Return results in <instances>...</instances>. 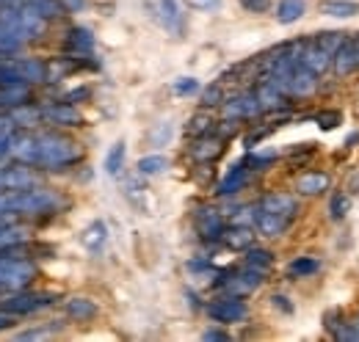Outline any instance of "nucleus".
Masks as SVG:
<instances>
[{"label": "nucleus", "instance_id": "b1692460", "mask_svg": "<svg viewBox=\"0 0 359 342\" xmlns=\"http://www.w3.org/2000/svg\"><path fill=\"white\" fill-rule=\"evenodd\" d=\"M271 265H273V254L269 249H246V268L252 271H260V273H269Z\"/></svg>", "mask_w": 359, "mask_h": 342}, {"label": "nucleus", "instance_id": "e433bc0d", "mask_svg": "<svg viewBox=\"0 0 359 342\" xmlns=\"http://www.w3.org/2000/svg\"><path fill=\"white\" fill-rule=\"evenodd\" d=\"M271 0H241V6L246 8V11H252V14H263L266 8H269Z\"/></svg>", "mask_w": 359, "mask_h": 342}, {"label": "nucleus", "instance_id": "f8f14e48", "mask_svg": "<svg viewBox=\"0 0 359 342\" xmlns=\"http://www.w3.org/2000/svg\"><path fill=\"white\" fill-rule=\"evenodd\" d=\"M36 185V174L28 166H3L0 169V191H17Z\"/></svg>", "mask_w": 359, "mask_h": 342}, {"label": "nucleus", "instance_id": "58836bf2", "mask_svg": "<svg viewBox=\"0 0 359 342\" xmlns=\"http://www.w3.org/2000/svg\"><path fill=\"white\" fill-rule=\"evenodd\" d=\"M205 340H229V334H224V331H216V329H213V331H205Z\"/></svg>", "mask_w": 359, "mask_h": 342}, {"label": "nucleus", "instance_id": "7c9ffc66", "mask_svg": "<svg viewBox=\"0 0 359 342\" xmlns=\"http://www.w3.org/2000/svg\"><path fill=\"white\" fill-rule=\"evenodd\" d=\"M318 268H320L318 259H313V256H299V259H293V262L287 265V273H290V276H310Z\"/></svg>", "mask_w": 359, "mask_h": 342}, {"label": "nucleus", "instance_id": "9d476101", "mask_svg": "<svg viewBox=\"0 0 359 342\" xmlns=\"http://www.w3.org/2000/svg\"><path fill=\"white\" fill-rule=\"evenodd\" d=\"M257 210L271 213V215H276V218H282V221H287V224H293V218L299 213V202H296L293 196H287V193H269V196L257 205Z\"/></svg>", "mask_w": 359, "mask_h": 342}, {"label": "nucleus", "instance_id": "2eb2a0df", "mask_svg": "<svg viewBox=\"0 0 359 342\" xmlns=\"http://www.w3.org/2000/svg\"><path fill=\"white\" fill-rule=\"evenodd\" d=\"M334 69H337V75H348V72H354L359 67V53H357V39H348L346 36V42L337 47V53H334Z\"/></svg>", "mask_w": 359, "mask_h": 342}, {"label": "nucleus", "instance_id": "c756f323", "mask_svg": "<svg viewBox=\"0 0 359 342\" xmlns=\"http://www.w3.org/2000/svg\"><path fill=\"white\" fill-rule=\"evenodd\" d=\"M31 8H36L45 20H53V17H61L67 8L61 6V0H28Z\"/></svg>", "mask_w": 359, "mask_h": 342}, {"label": "nucleus", "instance_id": "cd10ccee", "mask_svg": "<svg viewBox=\"0 0 359 342\" xmlns=\"http://www.w3.org/2000/svg\"><path fill=\"white\" fill-rule=\"evenodd\" d=\"M22 240H25V229L11 226V224L0 226V252H3V249H11V246H20Z\"/></svg>", "mask_w": 359, "mask_h": 342}, {"label": "nucleus", "instance_id": "a211bd4d", "mask_svg": "<svg viewBox=\"0 0 359 342\" xmlns=\"http://www.w3.org/2000/svg\"><path fill=\"white\" fill-rule=\"evenodd\" d=\"M296 188L304 196H318V193H323L329 188V174H323V171H307V174L299 177Z\"/></svg>", "mask_w": 359, "mask_h": 342}, {"label": "nucleus", "instance_id": "4468645a", "mask_svg": "<svg viewBox=\"0 0 359 342\" xmlns=\"http://www.w3.org/2000/svg\"><path fill=\"white\" fill-rule=\"evenodd\" d=\"M224 114L229 119H249V116H255V114H260V105H257V97H255V91H249V94H241V97H232L229 102L224 105Z\"/></svg>", "mask_w": 359, "mask_h": 342}, {"label": "nucleus", "instance_id": "6ab92c4d", "mask_svg": "<svg viewBox=\"0 0 359 342\" xmlns=\"http://www.w3.org/2000/svg\"><path fill=\"white\" fill-rule=\"evenodd\" d=\"M22 81L25 83H39V81H47V64L45 61H36V58H25V61H14Z\"/></svg>", "mask_w": 359, "mask_h": 342}, {"label": "nucleus", "instance_id": "f3484780", "mask_svg": "<svg viewBox=\"0 0 359 342\" xmlns=\"http://www.w3.org/2000/svg\"><path fill=\"white\" fill-rule=\"evenodd\" d=\"M64 44H67V50L72 55H86V53H91V47H94V36H91L89 28H69Z\"/></svg>", "mask_w": 359, "mask_h": 342}, {"label": "nucleus", "instance_id": "bb28decb", "mask_svg": "<svg viewBox=\"0 0 359 342\" xmlns=\"http://www.w3.org/2000/svg\"><path fill=\"white\" fill-rule=\"evenodd\" d=\"M122 163H125V141H116V144L111 146L108 158H105V171H108L111 177H116V174L122 171Z\"/></svg>", "mask_w": 359, "mask_h": 342}, {"label": "nucleus", "instance_id": "473e14b6", "mask_svg": "<svg viewBox=\"0 0 359 342\" xmlns=\"http://www.w3.org/2000/svg\"><path fill=\"white\" fill-rule=\"evenodd\" d=\"M210 130H213V122H210L208 116H194L191 125H188V132H191V135H205V132H210Z\"/></svg>", "mask_w": 359, "mask_h": 342}, {"label": "nucleus", "instance_id": "dca6fc26", "mask_svg": "<svg viewBox=\"0 0 359 342\" xmlns=\"http://www.w3.org/2000/svg\"><path fill=\"white\" fill-rule=\"evenodd\" d=\"M255 97H257V105H260V111H282V108H285V100H287V94H282L276 86L271 83L269 78H266L263 83L257 86Z\"/></svg>", "mask_w": 359, "mask_h": 342}, {"label": "nucleus", "instance_id": "1a4fd4ad", "mask_svg": "<svg viewBox=\"0 0 359 342\" xmlns=\"http://www.w3.org/2000/svg\"><path fill=\"white\" fill-rule=\"evenodd\" d=\"M194 221H196V232H199L202 240H222L226 226L219 210H213V207H199L196 215H194Z\"/></svg>", "mask_w": 359, "mask_h": 342}, {"label": "nucleus", "instance_id": "c9c22d12", "mask_svg": "<svg viewBox=\"0 0 359 342\" xmlns=\"http://www.w3.org/2000/svg\"><path fill=\"white\" fill-rule=\"evenodd\" d=\"M175 91L177 94H194V91H199V81H194V78H182L175 83Z\"/></svg>", "mask_w": 359, "mask_h": 342}, {"label": "nucleus", "instance_id": "a19ab883", "mask_svg": "<svg viewBox=\"0 0 359 342\" xmlns=\"http://www.w3.org/2000/svg\"><path fill=\"white\" fill-rule=\"evenodd\" d=\"M61 6L69 8V11H75V8H83V0H61Z\"/></svg>", "mask_w": 359, "mask_h": 342}, {"label": "nucleus", "instance_id": "37998d69", "mask_svg": "<svg viewBox=\"0 0 359 342\" xmlns=\"http://www.w3.org/2000/svg\"><path fill=\"white\" fill-rule=\"evenodd\" d=\"M357 53H359V39H357Z\"/></svg>", "mask_w": 359, "mask_h": 342}, {"label": "nucleus", "instance_id": "79ce46f5", "mask_svg": "<svg viewBox=\"0 0 359 342\" xmlns=\"http://www.w3.org/2000/svg\"><path fill=\"white\" fill-rule=\"evenodd\" d=\"M354 326H357V329H359V317H357V323H354ZM357 334H359V331H357Z\"/></svg>", "mask_w": 359, "mask_h": 342}, {"label": "nucleus", "instance_id": "f03ea898", "mask_svg": "<svg viewBox=\"0 0 359 342\" xmlns=\"http://www.w3.org/2000/svg\"><path fill=\"white\" fill-rule=\"evenodd\" d=\"M81 160V146L61 135V132H45L36 135V166L45 169H67Z\"/></svg>", "mask_w": 359, "mask_h": 342}, {"label": "nucleus", "instance_id": "412c9836", "mask_svg": "<svg viewBox=\"0 0 359 342\" xmlns=\"http://www.w3.org/2000/svg\"><path fill=\"white\" fill-rule=\"evenodd\" d=\"M304 11H307L304 0H282V3L276 6V20H279L282 25H290V22H299V20L304 17Z\"/></svg>", "mask_w": 359, "mask_h": 342}, {"label": "nucleus", "instance_id": "f257e3e1", "mask_svg": "<svg viewBox=\"0 0 359 342\" xmlns=\"http://www.w3.org/2000/svg\"><path fill=\"white\" fill-rule=\"evenodd\" d=\"M67 207V199L50 188H17L0 191V215H39L58 213Z\"/></svg>", "mask_w": 359, "mask_h": 342}, {"label": "nucleus", "instance_id": "ddd939ff", "mask_svg": "<svg viewBox=\"0 0 359 342\" xmlns=\"http://www.w3.org/2000/svg\"><path fill=\"white\" fill-rule=\"evenodd\" d=\"M224 152V135H210V132H205V135H196V144L191 146V155L196 158V160H216L219 155Z\"/></svg>", "mask_w": 359, "mask_h": 342}, {"label": "nucleus", "instance_id": "f704fd0d", "mask_svg": "<svg viewBox=\"0 0 359 342\" xmlns=\"http://www.w3.org/2000/svg\"><path fill=\"white\" fill-rule=\"evenodd\" d=\"M222 100H224V86L222 83H213L205 91V105H219Z\"/></svg>", "mask_w": 359, "mask_h": 342}, {"label": "nucleus", "instance_id": "4c0bfd02", "mask_svg": "<svg viewBox=\"0 0 359 342\" xmlns=\"http://www.w3.org/2000/svg\"><path fill=\"white\" fill-rule=\"evenodd\" d=\"M222 0H188L191 8H219Z\"/></svg>", "mask_w": 359, "mask_h": 342}, {"label": "nucleus", "instance_id": "6e6552de", "mask_svg": "<svg viewBox=\"0 0 359 342\" xmlns=\"http://www.w3.org/2000/svg\"><path fill=\"white\" fill-rule=\"evenodd\" d=\"M208 315H210L213 320H219V323H241V320L249 315V309H246V303L241 301V296H226V299L213 301V303L208 306Z\"/></svg>", "mask_w": 359, "mask_h": 342}, {"label": "nucleus", "instance_id": "5701e85b", "mask_svg": "<svg viewBox=\"0 0 359 342\" xmlns=\"http://www.w3.org/2000/svg\"><path fill=\"white\" fill-rule=\"evenodd\" d=\"M222 240H224L229 249H249L255 243V235H252L249 226H232V229H224Z\"/></svg>", "mask_w": 359, "mask_h": 342}, {"label": "nucleus", "instance_id": "20e7f679", "mask_svg": "<svg viewBox=\"0 0 359 342\" xmlns=\"http://www.w3.org/2000/svg\"><path fill=\"white\" fill-rule=\"evenodd\" d=\"M144 11L155 25H161L172 36H180L182 28H185V20H182L177 0H144Z\"/></svg>", "mask_w": 359, "mask_h": 342}, {"label": "nucleus", "instance_id": "2f4dec72", "mask_svg": "<svg viewBox=\"0 0 359 342\" xmlns=\"http://www.w3.org/2000/svg\"><path fill=\"white\" fill-rule=\"evenodd\" d=\"M329 213H332V218H334V221H343L346 215L351 213V199H348V196H343V193H337V196L332 199Z\"/></svg>", "mask_w": 359, "mask_h": 342}, {"label": "nucleus", "instance_id": "72a5a7b5", "mask_svg": "<svg viewBox=\"0 0 359 342\" xmlns=\"http://www.w3.org/2000/svg\"><path fill=\"white\" fill-rule=\"evenodd\" d=\"M315 119H318L320 130H334L337 125H340V119H343V116H340L337 111H329V114H318Z\"/></svg>", "mask_w": 359, "mask_h": 342}, {"label": "nucleus", "instance_id": "0eeeda50", "mask_svg": "<svg viewBox=\"0 0 359 342\" xmlns=\"http://www.w3.org/2000/svg\"><path fill=\"white\" fill-rule=\"evenodd\" d=\"M260 282H263V273H260V271L243 268V271H235V273H224V276L216 282V287H224L232 296H241V299H243V296L255 293V290L260 287Z\"/></svg>", "mask_w": 359, "mask_h": 342}, {"label": "nucleus", "instance_id": "ea45409f", "mask_svg": "<svg viewBox=\"0 0 359 342\" xmlns=\"http://www.w3.org/2000/svg\"><path fill=\"white\" fill-rule=\"evenodd\" d=\"M273 303H276V306H279V309H285V312H293V306H290V303H287V299H282V296H273Z\"/></svg>", "mask_w": 359, "mask_h": 342}, {"label": "nucleus", "instance_id": "9b49d317", "mask_svg": "<svg viewBox=\"0 0 359 342\" xmlns=\"http://www.w3.org/2000/svg\"><path fill=\"white\" fill-rule=\"evenodd\" d=\"M42 119L47 125H58V128H81L83 125V116L78 108H72V102H58V105L42 108Z\"/></svg>", "mask_w": 359, "mask_h": 342}, {"label": "nucleus", "instance_id": "39448f33", "mask_svg": "<svg viewBox=\"0 0 359 342\" xmlns=\"http://www.w3.org/2000/svg\"><path fill=\"white\" fill-rule=\"evenodd\" d=\"M34 279V265L20 256H0V290H22Z\"/></svg>", "mask_w": 359, "mask_h": 342}, {"label": "nucleus", "instance_id": "a878e982", "mask_svg": "<svg viewBox=\"0 0 359 342\" xmlns=\"http://www.w3.org/2000/svg\"><path fill=\"white\" fill-rule=\"evenodd\" d=\"M67 312H69L72 317H78V320H91V317L97 315V306H94V301H89V299H72V301H67Z\"/></svg>", "mask_w": 359, "mask_h": 342}, {"label": "nucleus", "instance_id": "423d86ee", "mask_svg": "<svg viewBox=\"0 0 359 342\" xmlns=\"http://www.w3.org/2000/svg\"><path fill=\"white\" fill-rule=\"evenodd\" d=\"M55 301L50 293H14L6 301H0V312L6 315H28V312H39Z\"/></svg>", "mask_w": 359, "mask_h": 342}, {"label": "nucleus", "instance_id": "393cba45", "mask_svg": "<svg viewBox=\"0 0 359 342\" xmlns=\"http://www.w3.org/2000/svg\"><path fill=\"white\" fill-rule=\"evenodd\" d=\"M105 238H108V226H105L102 221H94L89 229L83 232V246L91 249V252H97V249L105 243Z\"/></svg>", "mask_w": 359, "mask_h": 342}, {"label": "nucleus", "instance_id": "aec40b11", "mask_svg": "<svg viewBox=\"0 0 359 342\" xmlns=\"http://www.w3.org/2000/svg\"><path fill=\"white\" fill-rule=\"evenodd\" d=\"M320 11L326 17H337V20H348V17H357L359 14V3L354 0H326L320 6Z\"/></svg>", "mask_w": 359, "mask_h": 342}, {"label": "nucleus", "instance_id": "4be33fe9", "mask_svg": "<svg viewBox=\"0 0 359 342\" xmlns=\"http://www.w3.org/2000/svg\"><path fill=\"white\" fill-rule=\"evenodd\" d=\"M246 163H238V166H232V169L226 171V177L219 182V193L222 196H229V193H235V191H241V185L246 182Z\"/></svg>", "mask_w": 359, "mask_h": 342}, {"label": "nucleus", "instance_id": "c85d7f7f", "mask_svg": "<svg viewBox=\"0 0 359 342\" xmlns=\"http://www.w3.org/2000/svg\"><path fill=\"white\" fill-rule=\"evenodd\" d=\"M166 169H169V160H166L163 155H147V158L138 160V171L147 174V177L161 174V171H166Z\"/></svg>", "mask_w": 359, "mask_h": 342}, {"label": "nucleus", "instance_id": "7ed1b4c3", "mask_svg": "<svg viewBox=\"0 0 359 342\" xmlns=\"http://www.w3.org/2000/svg\"><path fill=\"white\" fill-rule=\"evenodd\" d=\"M346 36L348 34L329 31V34H315L310 39H302V44H299V61L307 69H313L315 75H320L334 61V53H337L340 44L346 42Z\"/></svg>", "mask_w": 359, "mask_h": 342}]
</instances>
